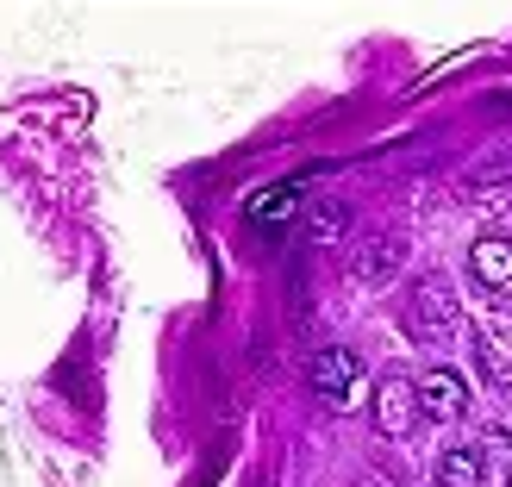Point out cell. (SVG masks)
I'll use <instances>...</instances> for the list:
<instances>
[{
	"label": "cell",
	"instance_id": "ba28073f",
	"mask_svg": "<svg viewBox=\"0 0 512 487\" xmlns=\"http://www.w3.org/2000/svg\"><path fill=\"white\" fill-rule=\"evenodd\" d=\"M475 369L488 388H500V394L512 388V331H500V325L475 331Z\"/></svg>",
	"mask_w": 512,
	"mask_h": 487
},
{
	"label": "cell",
	"instance_id": "3957f363",
	"mask_svg": "<svg viewBox=\"0 0 512 487\" xmlns=\"http://www.w3.org/2000/svg\"><path fill=\"white\" fill-rule=\"evenodd\" d=\"M413 400H419V419H438V425H456L469 413V388L456 369H425L413 381Z\"/></svg>",
	"mask_w": 512,
	"mask_h": 487
},
{
	"label": "cell",
	"instance_id": "9c48e42d",
	"mask_svg": "<svg viewBox=\"0 0 512 487\" xmlns=\"http://www.w3.org/2000/svg\"><path fill=\"white\" fill-rule=\"evenodd\" d=\"M488 469H481V450L475 444H450L438 456V487H481Z\"/></svg>",
	"mask_w": 512,
	"mask_h": 487
},
{
	"label": "cell",
	"instance_id": "52a82bcc",
	"mask_svg": "<svg viewBox=\"0 0 512 487\" xmlns=\"http://www.w3.org/2000/svg\"><path fill=\"white\" fill-rule=\"evenodd\" d=\"M469 269H475V281H481L488 294H512V238H500V232L475 238Z\"/></svg>",
	"mask_w": 512,
	"mask_h": 487
},
{
	"label": "cell",
	"instance_id": "7a4b0ae2",
	"mask_svg": "<svg viewBox=\"0 0 512 487\" xmlns=\"http://www.w3.org/2000/svg\"><path fill=\"white\" fill-rule=\"evenodd\" d=\"M400 263H406V244L394 232H356V244H350V275L363 281V288H388V281L400 275Z\"/></svg>",
	"mask_w": 512,
	"mask_h": 487
},
{
	"label": "cell",
	"instance_id": "30bf717a",
	"mask_svg": "<svg viewBox=\"0 0 512 487\" xmlns=\"http://www.w3.org/2000/svg\"><path fill=\"white\" fill-rule=\"evenodd\" d=\"M306 232H313V244H338L350 232V207H344V200H319V207H306Z\"/></svg>",
	"mask_w": 512,
	"mask_h": 487
},
{
	"label": "cell",
	"instance_id": "7c38bea8",
	"mask_svg": "<svg viewBox=\"0 0 512 487\" xmlns=\"http://www.w3.org/2000/svg\"><path fill=\"white\" fill-rule=\"evenodd\" d=\"M506 487H512V475H506Z\"/></svg>",
	"mask_w": 512,
	"mask_h": 487
},
{
	"label": "cell",
	"instance_id": "277c9868",
	"mask_svg": "<svg viewBox=\"0 0 512 487\" xmlns=\"http://www.w3.org/2000/svg\"><path fill=\"white\" fill-rule=\"evenodd\" d=\"M413 425H419V400H413V381L406 375H388L375 388V431L388 444H406L413 438Z\"/></svg>",
	"mask_w": 512,
	"mask_h": 487
},
{
	"label": "cell",
	"instance_id": "8992f818",
	"mask_svg": "<svg viewBox=\"0 0 512 487\" xmlns=\"http://www.w3.org/2000/svg\"><path fill=\"white\" fill-rule=\"evenodd\" d=\"M244 219L256 225V232H288V225L300 219V188L275 182V188H263V194H250V200H244Z\"/></svg>",
	"mask_w": 512,
	"mask_h": 487
},
{
	"label": "cell",
	"instance_id": "8fae6325",
	"mask_svg": "<svg viewBox=\"0 0 512 487\" xmlns=\"http://www.w3.org/2000/svg\"><path fill=\"white\" fill-rule=\"evenodd\" d=\"M369 487H388V475H369Z\"/></svg>",
	"mask_w": 512,
	"mask_h": 487
},
{
	"label": "cell",
	"instance_id": "5b68a950",
	"mask_svg": "<svg viewBox=\"0 0 512 487\" xmlns=\"http://www.w3.org/2000/svg\"><path fill=\"white\" fill-rule=\"evenodd\" d=\"M306 381H313V388L331 400V406H344L350 394H356V381H363V363H356V350H319L313 363H306Z\"/></svg>",
	"mask_w": 512,
	"mask_h": 487
},
{
	"label": "cell",
	"instance_id": "6da1fadb",
	"mask_svg": "<svg viewBox=\"0 0 512 487\" xmlns=\"http://www.w3.org/2000/svg\"><path fill=\"white\" fill-rule=\"evenodd\" d=\"M406 313H413V338H425V344L456 338V331H463V300H456V288H450L444 275L413 281V300H406Z\"/></svg>",
	"mask_w": 512,
	"mask_h": 487
}]
</instances>
